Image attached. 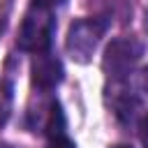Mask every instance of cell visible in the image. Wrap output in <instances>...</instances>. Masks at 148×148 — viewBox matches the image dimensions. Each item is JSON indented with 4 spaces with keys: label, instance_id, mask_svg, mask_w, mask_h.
Masks as SVG:
<instances>
[{
    "label": "cell",
    "instance_id": "obj_1",
    "mask_svg": "<svg viewBox=\"0 0 148 148\" xmlns=\"http://www.w3.org/2000/svg\"><path fill=\"white\" fill-rule=\"evenodd\" d=\"M53 32H56L53 12L30 5V9L25 12V16L21 21L16 46L25 53H44L53 44Z\"/></svg>",
    "mask_w": 148,
    "mask_h": 148
},
{
    "label": "cell",
    "instance_id": "obj_2",
    "mask_svg": "<svg viewBox=\"0 0 148 148\" xmlns=\"http://www.w3.org/2000/svg\"><path fill=\"white\" fill-rule=\"evenodd\" d=\"M109 28V21L104 16H90V18H79L69 25L67 30V39H65V49L69 53V58L74 62H90L92 53L97 51L104 32Z\"/></svg>",
    "mask_w": 148,
    "mask_h": 148
},
{
    "label": "cell",
    "instance_id": "obj_3",
    "mask_svg": "<svg viewBox=\"0 0 148 148\" xmlns=\"http://www.w3.org/2000/svg\"><path fill=\"white\" fill-rule=\"evenodd\" d=\"M141 56H143V44H141L139 39H134V37L113 39V42L104 49V58H102L104 74H106L113 83L127 81L130 74L136 69Z\"/></svg>",
    "mask_w": 148,
    "mask_h": 148
},
{
    "label": "cell",
    "instance_id": "obj_4",
    "mask_svg": "<svg viewBox=\"0 0 148 148\" xmlns=\"http://www.w3.org/2000/svg\"><path fill=\"white\" fill-rule=\"evenodd\" d=\"M30 79L32 86L37 90H53L56 86H60V81L65 79V69L58 56H53L51 51L44 53H35V60L30 65Z\"/></svg>",
    "mask_w": 148,
    "mask_h": 148
},
{
    "label": "cell",
    "instance_id": "obj_5",
    "mask_svg": "<svg viewBox=\"0 0 148 148\" xmlns=\"http://www.w3.org/2000/svg\"><path fill=\"white\" fill-rule=\"evenodd\" d=\"M111 111L113 116L123 123V125H130L136 120V111H139V97L136 92H132L125 81L120 83H113V90H111Z\"/></svg>",
    "mask_w": 148,
    "mask_h": 148
},
{
    "label": "cell",
    "instance_id": "obj_6",
    "mask_svg": "<svg viewBox=\"0 0 148 148\" xmlns=\"http://www.w3.org/2000/svg\"><path fill=\"white\" fill-rule=\"evenodd\" d=\"M65 127H67V123H65L62 106H60V102L53 99L49 104V113H46V120H44V132L49 134V139H53V136H62Z\"/></svg>",
    "mask_w": 148,
    "mask_h": 148
},
{
    "label": "cell",
    "instance_id": "obj_7",
    "mask_svg": "<svg viewBox=\"0 0 148 148\" xmlns=\"http://www.w3.org/2000/svg\"><path fill=\"white\" fill-rule=\"evenodd\" d=\"M12 83L5 79V76H0V125H5L7 123V118H9V111H12Z\"/></svg>",
    "mask_w": 148,
    "mask_h": 148
},
{
    "label": "cell",
    "instance_id": "obj_8",
    "mask_svg": "<svg viewBox=\"0 0 148 148\" xmlns=\"http://www.w3.org/2000/svg\"><path fill=\"white\" fill-rule=\"evenodd\" d=\"M46 148H76V146H74V141L67 134H62V136H53Z\"/></svg>",
    "mask_w": 148,
    "mask_h": 148
},
{
    "label": "cell",
    "instance_id": "obj_9",
    "mask_svg": "<svg viewBox=\"0 0 148 148\" xmlns=\"http://www.w3.org/2000/svg\"><path fill=\"white\" fill-rule=\"evenodd\" d=\"M67 0H32V7H42V9H58V7H62Z\"/></svg>",
    "mask_w": 148,
    "mask_h": 148
},
{
    "label": "cell",
    "instance_id": "obj_10",
    "mask_svg": "<svg viewBox=\"0 0 148 148\" xmlns=\"http://www.w3.org/2000/svg\"><path fill=\"white\" fill-rule=\"evenodd\" d=\"M139 141L143 148H148V113L139 120Z\"/></svg>",
    "mask_w": 148,
    "mask_h": 148
},
{
    "label": "cell",
    "instance_id": "obj_11",
    "mask_svg": "<svg viewBox=\"0 0 148 148\" xmlns=\"http://www.w3.org/2000/svg\"><path fill=\"white\" fill-rule=\"evenodd\" d=\"M139 88H141V92L148 97V67L141 69V74H139Z\"/></svg>",
    "mask_w": 148,
    "mask_h": 148
},
{
    "label": "cell",
    "instance_id": "obj_12",
    "mask_svg": "<svg viewBox=\"0 0 148 148\" xmlns=\"http://www.w3.org/2000/svg\"><path fill=\"white\" fill-rule=\"evenodd\" d=\"M111 148H132V146H125V143H116V146H111Z\"/></svg>",
    "mask_w": 148,
    "mask_h": 148
}]
</instances>
